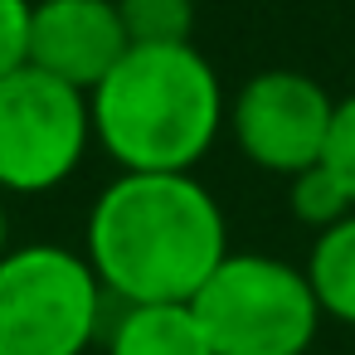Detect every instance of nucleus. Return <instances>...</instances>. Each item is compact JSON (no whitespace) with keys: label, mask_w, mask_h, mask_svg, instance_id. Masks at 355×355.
<instances>
[{"label":"nucleus","mask_w":355,"mask_h":355,"mask_svg":"<svg viewBox=\"0 0 355 355\" xmlns=\"http://www.w3.org/2000/svg\"><path fill=\"white\" fill-rule=\"evenodd\" d=\"M83 258L122 306L195 302L209 272L229 258V224L195 171H122L88 209Z\"/></svg>","instance_id":"obj_1"},{"label":"nucleus","mask_w":355,"mask_h":355,"mask_svg":"<svg viewBox=\"0 0 355 355\" xmlns=\"http://www.w3.org/2000/svg\"><path fill=\"white\" fill-rule=\"evenodd\" d=\"M93 141L117 171L190 175L229 122L214 64L195 44H132L88 93Z\"/></svg>","instance_id":"obj_2"},{"label":"nucleus","mask_w":355,"mask_h":355,"mask_svg":"<svg viewBox=\"0 0 355 355\" xmlns=\"http://www.w3.org/2000/svg\"><path fill=\"white\" fill-rule=\"evenodd\" d=\"M107 292L64 243H20L0 258V355H88L103 336Z\"/></svg>","instance_id":"obj_3"},{"label":"nucleus","mask_w":355,"mask_h":355,"mask_svg":"<svg viewBox=\"0 0 355 355\" xmlns=\"http://www.w3.org/2000/svg\"><path fill=\"white\" fill-rule=\"evenodd\" d=\"M190 306L214 355H306L321 331L306 272L272 253H229Z\"/></svg>","instance_id":"obj_4"},{"label":"nucleus","mask_w":355,"mask_h":355,"mask_svg":"<svg viewBox=\"0 0 355 355\" xmlns=\"http://www.w3.org/2000/svg\"><path fill=\"white\" fill-rule=\"evenodd\" d=\"M88 146H93L88 93L30 64L0 78V195H49L69 185Z\"/></svg>","instance_id":"obj_5"},{"label":"nucleus","mask_w":355,"mask_h":355,"mask_svg":"<svg viewBox=\"0 0 355 355\" xmlns=\"http://www.w3.org/2000/svg\"><path fill=\"white\" fill-rule=\"evenodd\" d=\"M336 98L302 69H263L229 103L234 146L268 175H297L326 161Z\"/></svg>","instance_id":"obj_6"},{"label":"nucleus","mask_w":355,"mask_h":355,"mask_svg":"<svg viewBox=\"0 0 355 355\" xmlns=\"http://www.w3.org/2000/svg\"><path fill=\"white\" fill-rule=\"evenodd\" d=\"M132 49L117 0H35L30 15V69L93 93Z\"/></svg>","instance_id":"obj_7"},{"label":"nucleus","mask_w":355,"mask_h":355,"mask_svg":"<svg viewBox=\"0 0 355 355\" xmlns=\"http://www.w3.org/2000/svg\"><path fill=\"white\" fill-rule=\"evenodd\" d=\"M107 355H214L190 302L122 306L107 326Z\"/></svg>","instance_id":"obj_8"},{"label":"nucleus","mask_w":355,"mask_h":355,"mask_svg":"<svg viewBox=\"0 0 355 355\" xmlns=\"http://www.w3.org/2000/svg\"><path fill=\"white\" fill-rule=\"evenodd\" d=\"M302 272L316 292L321 316H331L340 326H355V214H345L340 224L316 234Z\"/></svg>","instance_id":"obj_9"},{"label":"nucleus","mask_w":355,"mask_h":355,"mask_svg":"<svg viewBox=\"0 0 355 355\" xmlns=\"http://www.w3.org/2000/svg\"><path fill=\"white\" fill-rule=\"evenodd\" d=\"M287 205H292V214H297V224H306V229H331V224H340L345 214H355V200H350V190L340 185V175L326 166V161H316V166H306V171H297L292 180H287Z\"/></svg>","instance_id":"obj_10"},{"label":"nucleus","mask_w":355,"mask_h":355,"mask_svg":"<svg viewBox=\"0 0 355 355\" xmlns=\"http://www.w3.org/2000/svg\"><path fill=\"white\" fill-rule=\"evenodd\" d=\"M132 44H190L195 0H117Z\"/></svg>","instance_id":"obj_11"},{"label":"nucleus","mask_w":355,"mask_h":355,"mask_svg":"<svg viewBox=\"0 0 355 355\" xmlns=\"http://www.w3.org/2000/svg\"><path fill=\"white\" fill-rule=\"evenodd\" d=\"M30 15L35 0H0V78L30 64Z\"/></svg>","instance_id":"obj_12"},{"label":"nucleus","mask_w":355,"mask_h":355,"mask_svg":"<svg viewBox=\"0 0 355 355\" xmlns=\"http://www.w3.org/2000/svg\"><path fill=\"white\" fill-rule=\"evenodd\" d=\"M326 166L340 175V185L355 200V93L336 103V122H331V141H326Z\"/></svg>","instance_id":"obj_13"},{"label":"nucleus","mask_w":355,"mask_h":355,"mask_svg":"<svg viewBox=\"0 0 355 355\" xmlns=\"http://www.w3.org/2000/svg\"><path fill=\"white\" fill-rule=\"evenodd\" d=\"M15 243H10V209H6V195H0V258H6Z\"/></svg>","instance_id":"obj_14"}]
</instances>
